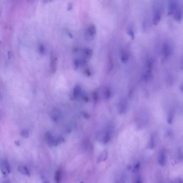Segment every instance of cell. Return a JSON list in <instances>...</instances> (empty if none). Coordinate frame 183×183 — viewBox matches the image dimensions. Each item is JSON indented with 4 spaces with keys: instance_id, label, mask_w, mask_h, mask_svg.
<instances>
[{
    "instance_id": "cell-1",
    "label": "cell",
    "mask_w": 183,
    "mask_h": 183,
    "mask_svg": "<svg viewBox=\"0 0 183 183\" xmlns=\"http://www.w3.org/2000/svg\"><path fill=\"white\" fill-rule=\"evenodd\" d=\"M162 0H155L153 7V23L156 25L161 21L164 11Z\"/></svg>"
},
{
    "instance_id": "cell-2",
    "label": "cell",
    "mask_w": 183,
    "mask_h": 183,
    "mask_svg": "<svg viewBox=\"0 0 183 183\" xmlns=\"http://www.w3.org/2000/svg\"><path fill=\"white\" fill-rule=\"evenodd\" d=\"M181 8L179 4V0H168V15H172L177 10Z\"/></svg>"
},
{
    "instance_id": "cell-3",
    "label": "cell",
    "mask_w": 183,
    "mask_h": 183,
    "mask_svg": "<svg viewBox=\"0 0 183 183\" xmlns=\"http://www.w3.org/2000/svg\"><path fill=\"white\" fill-rule=\"evenodd\" d=\"M45 137L49 145L51 146H57L59 144L57 138H55L49 132L45 133Z\"/></svg>"
},
{
    "instance_id": "cell-4",
    "label": "cell",
    "mask_w": 183,
    "mask_h": 183,
    "mask_svg": "<svg viewBox=\"0 0 183 183\" xmlns=\"http://www.w3.org/2000/svg\"><path fill=\"white\" fill-rule=\"evenodd\" d=\"M96 33L95 27L93 25H91L87 30L85 33V37L86 39L89 41L92 40L94 38Z\"/></svg>"
},
{
    "instance_id": "cell-5",
    "label": "cell",
    "mask_w": 183,
    "mask_h": 183,
    "mask_svg": "<svg viewBox=\"0 0 183 183\" xmlns=\"http://www.w3.org/2000/svg\"><path fill=\"white\" fill-rule=\"evenodd\" d=\"M128 102L126 99H121L119 102L118 110L119 113L120 114H124L127 111L128 108Z\"/></svg>"
},
{
    "instance_id": "cell-6",
    "label": "cell",
    "mask_w": 183,
    "mask_h": 183,
    "mask_svg": "<svg viewBox=\"0 0 183 183\" xmlns=\"http://www.w3.org/2000/svg\"><path fill=\"white\" fill-rule=\"evenodd\" d=\"M2 164V170L4 175H6L7 174H9L11 173V170L7 161L3 160Z\"/></svg>"
},
{
    "instance_id": "cell-7",
    "label": "cell",
    "mask_w": 183,
    "mask_h": 183,
    "mask_svg": "<svg viewBox=\"0 0 183 183\" xmlns=\"http://www.w3.org/2000/svg\"><path fill=\"white\" fill-rule=\"evenodd\" d=\"M174 20L177 22H180L182 19L183 16V11L181 8L178 9L172 15Z\"/></svg>"
},
{
    "instance_id": "cell-8",
    "label": "cell",
    "mask_w": 183,
    "mask_h": 183,
    "mask_svg": "<svg viewBox=\"0 0 183 183\" xmlns=\"http://www.w3.org/2000/svg\"><path fill=\"white\" fill-rule=\"evenodd\" d=\"M82 92L81 89L80 87L76 86L75 87L73 91L72 98L75 99L80 95Z\"/></svg>"
},
{
    "instance_id": "cell-9",
    "label": "cell",
    "mask_w": 183,
    "mask_h": 183,
    "mask_svg": "<svg viewBox=\"0 0 183 183\" xmlns=\"http://www.w3.org/2000/svg\"><path fill=\"white\" fill-rule=\"evenodd\" d=\"M83 55L85 59H90L92 55V51L90 49L86 48L83 51Z\"/></svg>"
},
{
    "instance_id": "cell-10",
    "label": "cell",
    "mask_w": 183,
    "mask_h": 183,
    "mask_svg": "<svg viewBox=\"0 0 183 183\" xmlns=\"http://www.w3.org/2000/svg\"><path fill=\"white\" fill-rule=\"evenodd\" d=\"M18 170L22 174L29 177L30 174L28 169L25 166H19L18 167Z\"/></svg>"
},
{
    "instance_id": "cell-11",
    "label": "cell",
    "mask_w": 183,
    "mask_h": 183,
    "mask_svg": "<svg viewBox=\"0 0 183 183\" xmlns=\"http://www.w3.org/2000/svg\"><path fill=\"white\" fill-rule=\"evenodd\" d=\"M108 153L106 150H104L102 154L98 157L97 162L98 163L101 162L102 161H106L107 158Z\"/></svg>"
},
{
    "instance_id": "cell-12",
    "label": "cell",
    "mask_w": 183,
    "mask_h": 183,
    "mask_svg": "<svg viewBox=\"0 0 183 183\" xmlns=\"http://www.w3.org/2000/svg\"><path fill=\"white\" fill-rule=\"evenodd\" d=\"M129 56L125 52H123L121 54L120 56V61L122 63L126 64L128 62Z\"/></svg>"
},
{
    "instance_id": "cell-13",
    "label": "cell",
    "mask_w": 183,
    "mask_h": 183,
    "mask_svg": "<svg viewBox=\"0 0 183 183\" xmlns=\"http://www.w3.org/2000/svg\"><path fill=\"white\" fill-rule=\"evenodd\" d=\"M103 93L105 98L107 100L110 98L111 96V92L108 88H105L104 90H103Z\"/></svg>"
},
{
    "instance_id": "cell-14",
    "label": "cell",
    "mask_w": 183,
    "mask_h": 183,
    "mask_svg": "<svg viewBox=\"0 0 183 183\" xmlns=\"http://www.w3.org/2000/svg\"><path fill=\"white\" fill-rule=\"evenodd\" d=\"M165 156L164 153L161 152L159 157V161L162 165H164L165 162Z\"/></svg>"
},
{
    "instance_id": "cell-15",
    "label": "cell",
    "mask_w": 183,
    "mask_h": 183,
    "mask_svg": "<svg viewBox=\"0 0 183 183\" xmlns=\"http://www.w3.org/2000/svg\"><path fill=\"white\" fill-rule=\"evenodd\" d=\"M61 177V173L59 170L57 171L55 175V180L57 183L60 182Z\"/></svg>"
},
{
    "instance_id": "cell-16",
    "label": "cell",
    "mask_w": 183,
    "mask_h": 183,
    "mask_svg": "<svg viewBox=\"0 0 183 183\" xmlns=\"http://www.w3.org/2000/svg\"><path fill=\"white\" fill-rule=\"evenodd\" d=\"M110 133L108 132H107L105 134L103 138V142L105 144H107L110 141Z\"/></svg>"
},
{
    "instance_id": "cell-17",
    "label": "cell",
    "mask_w": 183,
    "mask_h": 183,
    "mask_svg": "<svg viewBox=\"0 0 183 183\" xmlns=\"http://www.w3.org/2000/svg\"><path fill=\"white\" fill-rule=\"evenodd\" d=\"M55 58L53 57L52 56V60L51 61V68H52L51 70L54 71L56 70V69H55V68H56V61L55 60Z\"/></svg>"
},
{
    "instance_id": "cell-18",
    "label": "cell",
    "mask_w": 183,
    "mask_h": 183,
    "mask_svg": "<svg viewBox=\"0 0 183 183\" xmlns=\"http://www.w3.org/2000/svg\"><path fill=\"white\" fill-rule=\"evenodd\" d=\"M93 98L95 103H97L98 100V94L97 92L94 91L92 93Z\"/></svg>"
},
{
    "instance_id": "cell-19",
    "label": "cell",
    "mask_w": 183,
    "mask_h": 183,
    "mask_svg": "<svg viewBox=\"0 0 183 183\" xmlns=\"http://www.w3.org/2000/svg\"><path fill=\"white\" fill-rule=\"evenodd\" d=\"M21 134L22 137L25 138H27L29 136V133L27 130H22L21 132Z\"/></svg>"
},
{
    "instance_id": "cell-20",
    "label": "cell",
    "mask_w": 183,
    "mask_h": 183,
    "mask_svg": "<svg viewBox=\"0 0 183 183\" xmlns=\"http://www.w3.org/2000/svg\"><path fill=\"white\" fill-rule=\"evenodd\" d=\"M127 34L130 37L131 39L134 40V35L132 30L130 28L127 31Z\"/></svg>"
},
{
    "instance_id": "cell-21",
    "label": "cell",
    "mask_w": 183,
    "mask_h": 183,
    "mask_svg": "<svg viewBox=\"0 0 183 183\" xmlns=\"http://www.w3.org/2000/svg\"><path fill=\"white\" fill-rule=\"evenodd\" d=\"M74 65L75 69H78V67L80 65L79 60H78L77 59H75L74 61Z\"/></svg>"
},
{
    "instance_id": "cell-22",
    "label": "cell",
    "mask_w": 183,
    "mask_h": 183,
    "mask_svg": "<svg viewBox=\"0 0 183 183\" xmlns=\"http://www.w3.org/2000/svg\"><path fill=\"white\" fill-rule=\"evenodd\" d=\"M39 50L40 52L41 53L43 54L45 53V48L42 45H40L39 47Z\"/></svg>"
},
{
    "instance_id": "cell-23",
    "label": "cell",
    "mask_w": 183,
    "mask_h": 183,
    "mask_svg": "<svg viewBox=\"0 0 183 183\" xmlns=\"http://www.w3.org/2000/svg\"><path fill=\"white\" fill-rule=\"evenodd\" d=\"M85 73L87 76H91L92 73L89 69H86L85 71Z\"/></svg>"
},
{
    "instance_id": "cell-24",
    "label": "cell",
    "mask_w": 183,
    "mask_h": 183,
    "mask_svg": "<svg viewBox=\"0 0 183 183\" xmlns=\"http://www.w3.org/2000/svg\"><path fill=\"white\" fill-rule=\"evenodd\" d=\"M72 8V5L71 3H69L68 5L67 10L70 11L71 10Z\"/></svg>"
},
{
    "instance_id": "cell-25",
    "label": "cell",
    "mask_w": 183,
    "mask_h": 183,
    "mask_svg": "<svg viewBox=\"0 0 183 183\" xmlns=\"http://www.w3.org/2000/svg\"><path fill=\"white\" fill-rule=\"evenodd\" d=\"M52 0H44V3H48L51 2Z\"/></svg>"
},
{
    "instance_id": "cell-26",
    "label": "cell",
    "mask_w": 183,
    "mask_h": 183,
    "mask_svg": "<svg viewBox=\"0 0 183 183\" xmlns=\"http://www.w3.org/2000/svg\"><path fill=\"white\" fill-rule=\"evenodd\" d=\"M15 144H16V145L17 146H19L20 145V143L18 141H16L15 142Z\"/></svg>"
},
{
    "instance_id": "cell-27",
    "label": "cell",
    "mask_w": 183,
    "mask_h": 183,
    "mask_svg": "<svg viewBox=\"0 0 183 183\" xmlns=\"http://www.w3.org/2000/svg\"><path fill=\"white\" fill-rule=\"evenodd\" d=\"M83 115L85 118H89V116H88V114H86L85 113H83Z\"/></svg>"
},
{
    "instance_id": "cell-28",
    "label": "cell",
    "mask_w": 183,
    "mask_h": 183,
    "mask_svg": "<svg viewBox=\"0 0 183 183\" xmlns=\"http://www.w3.org/2000/svg\"><path fill=\"white\" fill-rule=\"evenodd\" d=\"M68 35H69V36L71 38H72V37H73V36H72L71 34L70 33H68Z\"/></svg>"
}]
</instances>
